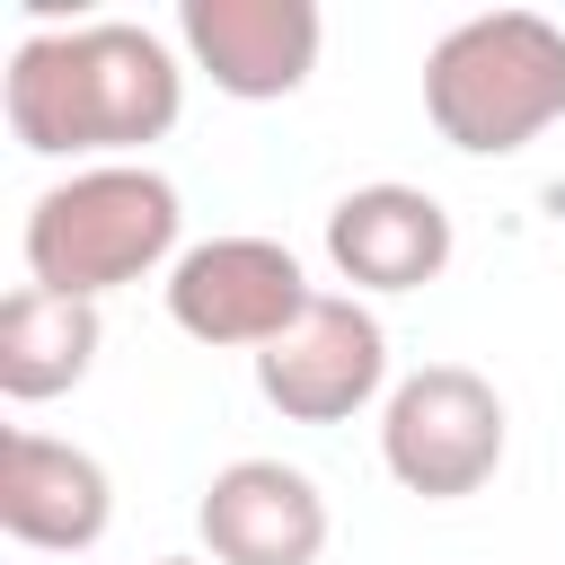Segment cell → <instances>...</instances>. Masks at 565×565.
<instances>
[{
    "mask_svg": "<svg viewBox=\"0 0 565 565\" xmlns=\"http://www.w3.org/2000/svg\"><path fill=\"white\" fill-rule=\"evenodd\" d=\"M424 115L459 159H512L565 124V26L539 9L459 18L424 53Z\"/></svg>",
    "mask_w": 565,
    "mask_h": 565,
    "instance_id": "obj_3",
    "label": "cell"
},
{
    "mask_svg": "<svg viewBox=\"0 0 565 565\" xmlns=\"http://www.w3.org/2000/svg\"><path fill=\"white\" fill-rule=\"evenodd\" d=\"M0 115L18 150L35 159H132L177 132L185 115V62L141 18H79L18 35L0 71Z\"/></svg>",
    "mask_w": 565,
    "mask_h": 565,
    "instance_id": "obj_1",
    "label": "cell"
},
{
    "mask_svg": "<svg viewBox=\"0 0 565 565\" xmlns=\"http://www.w3.org/2000/svg\"><path fill=\"white\" fill-rule=\"evenodd\" d=\"M97 300H62L44 282H18L0 300V397L9 406H44V397H71L88 371H97Z\"/></svg>",
    "mask_w": 565,
    "mask_h": 565,
    "instance_id": "obj_11",
    "label": "cell"
},
{
    "mask_svg": "<svg viewBox=\"0 0 565 565\" xmlns=\"http://www.w3.org/2000/svg\"><path fill=\"white\" fill-rule=\"evenodd\" d=\"M150 565H212V556H150Z\"/></svg>",
    "mask_w": 565,
    "mask_h": 565,
    "instance_id": "obj_12",
    "label": "cell"
},
{
    "mask_svg": "<svg viewBox=\"0 0 565 565\" xmlns=\"http://www.w3.org/2000/svg\"><path fill=\"white\" fill-rule=\"evenodd\" d=\"M177 238H185V194L150 159H97L26 203L18 256H26V282L62 300H106L168 274L185 256Z\"/></svg>",
    "mask_w": 565,
    "mask_h": 565,
    "instance_id": "obj_2",
    "label": "cell"
},
{
    "mask_svg": "<svg viewBox=\"0 0 565 565\" xmlns=\"http://www.w3.org/2000/svg\"><path fill=\"white\" fill-rule=\"evenodd\" d=\"M388 388H397L388 380V327L353 291H318L300 309V327L256 353V397L282 424H344Z\"/></svg>",
    "mask_w": 565,
    "mask_h": 565,
    "instance_id": "obj_6",
    "label": "cell"
},
{
    "mask_svg": "<svg viewBox=\"0 0 565 565\" xmlns=\"http://www.w3.org/2000/svg\"><path fill=\"white\" fill-rule=\"evenodd\" d=\"M177 44L221 97L274 106V97L309 88L327 18H318V0H185L177 9Z\"/></svg>",
    "mask_w": 565,
    "mask_h": 565,
    "instance_id": "obj_7",
    "label": "cell"
},
{
    "mask_svg": "<svg viewBox=\"0 0 565 565\" xmlns=\"http://www.w3.org/2000/svg\"><path fill=\"white\" fill-rule=\"evenodd\" d=\"M450 247H459V230H450L441 194L397 185V177L353 185L327 212V265L353 282V300L362 291H424V282H441Z\"/></svg>",
    "mask_w": 565,
    "mask_h": 565,
    "instance_id": "obj_10",
    "label": "cell"
},
{
    "mask_svg": "<svg viewBox=\"0 0 565 565\" xmlns=\"http://www.w3.org/2000/svg\"><path fill=\"white\" fill-rule=\"evenodd\" d=\"M168 318L177 335L212 344V353H265L274 335L300 327V309L318 300L300 256L282 238H256V230H230V238H194L177 265H168Z\"/></svg>",
    "mask_w": 565,
    "mask_h": 565,
    "instance_id": "obj_5",
    "label": "cell"
},
{
    "mask_svg": "<svg viewBox=\"0 0 565 565\" xmlns=\"http://www.w3.org/2000/svg\"><path fill=\"white\" fill-rule=\"evenodd\" d=\"M212 565H318L327 556V494L291 459H230L194 503Z\"/></svg>",
    "mask_w": 565,
    "mask_h": 565,
    "instance_id": "obj_9",
    "label": "cell"
},
{
    "mask_svg": "<svg viewBox=\"0 0 565 565\" xmlns=\"http://www.w3.org/2000/svg\"><path fill=\"white\" fill-rule=\"evenodd\" d=\"M503 450H512V415H503L494 380L468 362H424L380 397V468L424 503L486 494Z\"/></svg>",
    "mask_w": 565,
    "mask_h": 565,
    "instance_id": "obj_4",
    "label": "cell"
},
{
    "mask_svg": "<svg viewBox=\"0 0 565 565\" xmlns=\"http://www.w3.org/2000/svg\"><path fill=\"white\" fill-rule=\"evenodd\" d=\"M0 530L26 556H88L115 530V477L97 450L18 424L0 441Z\"/></svg>",
    "mask_w": 565,
    "mask_h": 565,
    "instance_id": "obj_8",
    "label": "cell"
}]
</instances>
